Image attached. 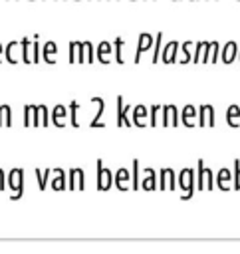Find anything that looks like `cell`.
<instances>
[{
  "instance_id": "1",
  "label": "cell",
  "mask_w": 240,
  "mask_h": 254,
  "mask_svg": "<svg viewBox=\"0 0 240 254\" xmlns=\"http://www.w3.org/2000/svg\"><path fill=\"white\" fill-rule=\"evenodd\" d=\"M6 185L12 190V200H18L24 192V171L22 169H12L6 177Z\"/></svg>"
},
{
  "instance_id": "2",
  "label": "cell",
  "mask_w": 240,
  "mask_h": 254,
  "mask_svg": "<svg viewBox=\"0 0 240 254\" xmlns=\"http://www.w3.org/2000/svg\"><path fill=\"white\" fill-rule=\"evenodd\" d=\"M212 187H214L212 171L204 167L202 159H198V163H196V189L198 190H212Z\"/></svg>"
},
{
  "instance_id": "3",
  "label": "cell",
  "mask_w": 240,
  "mask_h": 254,
  "mask_svg": "<svg viewBox=\"0 0 240 254\" xmlns=\"http://www.w3.org/2000/svg\"><path fill=\"white\" fill-rule=\"evenodd\" d=\"M177 185H180V190H184V194L180 198H190L194 192V171L190 167L182 169L180 175H177Z\"/></svg>"
},
{
  "instance_id": "4",
  "label": "cell",
  "mask_w": 240,
  "mask_h": 254,
  "mask_svg": "<svg viewBox=\"0 0 240 254\" xmlns=\"http://www.w3.org/2000/svg\"><path fill=\"white\" fill-rule=\"evenodd\" d=\"M180 117H179V109L177 105L169 103V105H161V125L163 127H179Z\"/></svg>"
},
{
  "instance_id": "5",
  "label": "cell",
  "mask_w": 240,
  "mask_h": 254,
  "mask_svg": "<svg viewBox=\"0 0 240 254\" xmlns=\"http://www.w3.org/2000/svg\"><path fill=\"white\" fill-rule=\"evenodd\" d=\"M111 185H113V173L101 163V159H97V190H109Z\"/></svg>"
},
{
  "instance_id": "6",
  "label": "cell",
  "mask_w": 240,
  "mask_h": 254,
  "mask_svg": "<svg viewBox=\"0 0 240 254\" xmlns=\"http://www.w3.org/2000/svg\"><path fill=\"white\" fill-rule=\"evenodd\" d=\"M159 189L161 190H175L177 189V173L171 167H163L159 173Z\"/></svg>"
},
{
  "instance_id": "7",
  "label": "cell",
  "mask_w": 240,
  "mask_h": 254,
  "mask_svg": "<svg viewBox=\"0 0 240 254\" xmlns=\"http://www.w3.org/2000/svg\"><path fill=\"white\" fill-rule=\"evenodd\" d=\"M177 54H179V42H177V40H171V42H167V44L161 48L159 60H161L163 64H175Z\"/></svg>"
},
{
  "instance_id": "8",
  "label": "cell",
  "mask_w": 240,
  "mask_h": 254,
  "mask_svg": "<svg viewBox=\"0 0 240 254\" xmlns=\"http://www.w3.org/2000/svg\"><path fill=\"white\" fill-rule=\"evenodd\" d=\"M198 125L200 127H214V107L210 103H202L198 107Z\"/></svg>"
},
{
  "instance_id": "9",
  "label": "cell",
  "mask_w": 240,
  "mask_h": 254,
  "mask_svg": "<svg viewBox=\"0 0 240 254\" xmlns=\"http://www.w3.org/2000/svg\"><path fill=\"white\" fill-rule=\"evenodd\" d=\"M218 54H220V46H218V42H206L204 44V48H202V56H200V62L202 64H214L216 62V58H218Z\"/></svg>"
},
{
  "instance_id": "10",
  "label": "cell",
  "mask_w": 240,
  "mask_h": 254,
  "mask_svg": "<svg viewBox=\"0 0 240 254\" xmlns=\"http://www.w3.org/2000/svg\"><path fill=\"white\" fill-rule=\"evenodd\" d=\"M129 111H131V107L123 103L121 95H117V125L133 127V119H129Z\"/></svg>"
},
{
  "instance_id": "11",
  "label": "cell",
  "mask_w": 240,
  "mask_h": 254,
  "mask_svg": "<svg viewBox=\"0 0 240 254\" xmlns=\"http://www.w3.org/2000/svg\"><path fill=\"white\" fill-rule=\"evenodd\" d=\"M69 190H85V173L81 169H71L69 171Z\"/></svg>"
},
{
  "instance_id": "12",
  "label": "cell",
  "mask_w": 240,
  "mask_h": 254,
  "mask_svg": "<svg viewBox=\"0 0 240 254\" xmlns=\"http://www.w3.org/2000/svg\"><path fill=\"white\" fill-rule=\"evenodd\" d=\"M153 40L155 38L149 32H141L139 34V46H137V52H135V64H139L141 62V56L145 52H149V48H153Z\"/></svg>"
},
{
  "instance_id": "13",
  "label": "cell",
  "mask_w": 240,
  "mask_h": 254,
  "mask_svg": "<svg viewBox=\"0 0 240 254\" xmlns=\"http://www.w3.org/2000/svg\"><path fill=\"white\" fill-rule=\"evenodd\" d=\"M4 56H6V62L8 64H18L22 60V46L20 42H10L6 48H4Z\"/></svg>"
},
{
  "instance_id": "14",
  "label": "cell",
  "mask_w": 240,
  "mask_h": 254,
  "mask_svg": "<svg viewBox=\"0 0 240 254\" xmlns=\"http://www.w3.org/2000/svg\"><path fill=\"white\" fill-rule=\"evenodd\" d=\"M24 125L26 127H40V109L38 105L24 107Z\"/></svg>"
},
{
  "instance_id": "15",
  "label": "cell",
  "mask_w": 240,
  "mask_h": 254,
  "mask_svg": "<svg viewBox=\"0 0 240 254\" xmlns=\"http://www.w3.org/2000/svg\"><path fill=\"white\" fill-rule=\"evenodd\" d=\"M236 56H238V46H236V42H226L224 44V48H220V60L224 62V64H232L234 60H236Z\"/></svg>"
},
{
  "instance_id": "16",
  "label": "cell",
  "mask_w": 240,
  "mask_h": 254,
  "mask_svg": "<svg viewBox=\"0 0 240 254\" xmlns=\"http://www.w3.org/2000/svg\"><path fill=\"white\" fill-rule=\"evenodd\" d=\"M50 179H52V189H54V190H65V187H67V177H65L63 169H54L52 175H50Z\"/></svg>"
},
{
  "instance_id": "17",
  "label": "cell",
  "mask_w": 240,
  "mask_h": 254,
  "mask_svg": "<svg viewBox=\"0 0 240 254\" xmlns=\"http://www.w3.org/2000/svg\"><path fill=\"white\" fill-rule=\"evenodd\" d=\"M139 187L143 190H157L159 189V183H157V175L153 169H145V177L139 181Z\"/></svg>"
},
{
  "instance_id": "18",
  "label": "cell",
  "mask_w": 240,
  "mask_h": 254,
  "mask_svg": "<svg viewBox=\"0 0 240 254\" xmlns=\"http://www.w3.org/2000/svg\"><path fill=\"white\" fill-rule=\"evenodd\" d=\"M85 64V56H83V46L81 42H69V64Z\"/></svg>"
},
{
  "instance_id": "19",
  "label": "cell",
  "mask_w": 240,
  "mask_h": 254,
  "mask_svg": "<svg viewBox=\"0 0 240 254\" xmlns=\"http://www.w3.org/2000/svg\"><path fill=\"white\" fill-rule=\"evenodd\" d=\"M214 183L218 185V189L220 190H230V183H232V173L226 169V167H222L218 173H216V179H214Z\"/></svg>"
},
{
  "instance_id": "20",
  "label": "cell",
  "mask_w": 240,
  "mask_h": 254,
  "mask_svg": "<svg viewBox=\"0 0 240 254\" xmlns=\"http://www.w3.org/2000/svg\"><path fill=\"white\" fill-rule=\"evenodd\" d=\"M131 111H133V125L135 127H145V119L149 117V109L139 103V105L131 107Z\"/></svg>"
},
{
  "instance_id": "21",
  "label": "cell",
  "mask_w": 240,
  "mask_h": 254,
  "mask_svg": "<svg viewBox=\"0 0 240 254\" xmlns=\"http://www.w3.org/2000/svg\"><path fill=\"white\" fill-rule=\"evenodd\" d=\"M65 117H67V111H65V105H56L54 111H50V119L54 121L56 127H65Z\"/></svg>"
},
{
  "instance_id": "22",
  "label": "cell",
  "mask_w": 240,
  "mask_h": 254,
  "mask_svg": "<svg viewBox=\"0 0 240 254\" xmlns=\"http://www.w3.org/2000/svg\"><path fill=\"white\" fill-rule=\"evenodd\" d=\"M111 52H113V44H111V42H101V44L95 48V58H97L101 64H109Z\"/></svg>"
},
{
  "instance_id": "23",
  "label": "cell",
  "mask_w": 240,
  "mask_h": 254,
  "mask_svg": "<svg viewBox=\"0 0 240 254\" xmlns=\"http://www.w3.org/2000/svg\"><path fill=\"white\" fill-rule=\"evenodd\" d=\"M180 121L184 123V127H196V107L184 105V109L180 113Z\"/></svg>"
},
{
  "instance_id": "24",
  "label": "cell",
  "mask_w": 240,
  "mask_h": 254,
  "mask_svg": "<svg viewBox=\"0 0 240 254\" xmlns=\"http://www.w3.org/2000/svg\"><path fill=\"white\" fill-rule=\"evenodd\" d=\"M56 54H58V44L56 42H46L42 48V60L46 64H56Z\"/></svg>"
},
{
  "instance_id": "25",
  "label": "cell",
  "mask_w": 240,
  "mask_h": 254,
  "mask_svg": "<svg viewBox=\"0 0 240 254\" xmlns=\"http://www.w3.org/2000/svg\"><path fill=\"white\" fill-rule=\"evenodd\" d=\"M129 181H131V175H129V171H127L125 167H123V169H119V171H117V175H113V183L117 185V189H119V190H127Z\"/></svg>"
},
{
  "instance_id": "26",
  "label": "cell",
  "mask_w": 240,
  "mask_h": 254,
  "mask_svg": "<svg viewBox=\"0 0 240 254\" xmlns=\"http://www.w3.org/2000/svg\"><path fill=\"white\" fill-rule=\"evenodd\" d=\"M226 121H228L230 127H240V105L232 103L226 109Z\"/></svg>"
},
{
  "instance_id": "27",
  "label": "cell",
  "mask_w": 240,
  "mask_h": 254,
  "mask_svg": "<svg viewBox=\"0 0 240 254\" xmlns=\"http://www.w3.org/2000/svg\"><path fill=\"white\" fill-rule=\"evenodd\" d=\"M91 103H95V105H97V111H95V117L91 119L89 127H101V125H99V121H101V115H103V111H105V101H103L101 97H91Z\"/></svg>"
},
{
  "instance_id": "28",
  "label": "cell",
  "mask_w": 240,
  "mask_h": 254,
  "mask_svg": "<svg viewBox=\"0 0 240 254\" xmlns=\"http://www.w3.org/2000/svg\"><path fill=\"white\" fill-rule=\"evenodd\" d=\"M32 42H34V36L32 38H22L20 46H22V62L24 64H32Z\"/></svg>"
},
{
  "instance_id": "29",
  "label": "cell",
  "mask_w": 240,
  "mask_h": 254,
  "mask_svg": "<svg viewBox=\"0 0 240 254\" xmlns=\"http://www.w3.org/2000/svg\"><path fill=\"white\" fill-rule=\"evenodd\" d=\"M192 42H184L182 46H180V56H177V60L175 62H179V64H188V60L192 58Z\"/></svg>"
},
{
  "instance_id": "30",
  "label": "cell",
  "mask_w": 240,
  "mask_h": 254,
  "mask_svg": "<svg viewBox=\"0 0 240 254\" xmlns=\"http://www.w3.org/2000/svg\"><path fill=\"white\" fill-rule=\"evenodd\" d=\"M0 127H12V109L10 105H0Z\"/></svg>"
},
{
  "instance_id": "31",
  "label": "cell",
  "mask_w": 240,
  "mask_h": 254,
  "mask_svg": "<svg viewBox=\"0 0 240 254\" xmlns=\"http://www.w3.org/2000/svg\"><path fill=\"white\" fill-rule=\"evenodd\" d=\"M50 175H52V169H46V171L36 169V181H38V185H40V190H46L48 181H50Z\"/></svg>"
},
{
  "instance_id": "32",
  "label": "cell",
  "mask_w": 240,
  "mask_h": 254,
  "mask_svg": "<svg viewBox=\"0 0 240 254\" xmlns=\"http://www.w3.org/2000/svg\"><path fill=\"white\" fill-rule=\"evenodd\" d=\"M161 48H163V32H157V36H155V40H153V64L159 62Z\"/></svg>"
},
{
  "instance_id": "33",
  "label": "cell",
  "mask_w": 240,
  "mask_h": 254,
  "mask_svg": "<svg viewBox=\"0 0 240 254\" xmlns=\"http://www.w3.org/2000/svg\"><path fill=\"white\" fill-rule=\"evenodd\" d=\"M111 44H113V50H115V60H117V64H125V62H123V54H121V52H123V44H125V38L117 36V38H115Z\"/></svg>"
},
{
  "instance_id": "34",
  "label": "cell",
  "mask_w": 240,
  "mask_h": 254,
  "mask_svg": "<svg viewBox=\"0 0 240 254\" xmlns=\"http://www.w3.org/2000/svg\"><path fill=\"white\" fill-rule=\"evenodd\" d=\"M81 46H83V56H85V64H93V60H95V48H93V44L91 42H81Z\"/></svg>"
},
{
  "instance_id": "35",
  "label": "cell",
  "mask_w": 240,
  "mask_h": 254,
  "mask_svg": "<svg viewBox=\"0 0 240 254\" xmlns=\"http://www.w3.org/2000/svg\"><path fill=\"white\" fill-rule=\"evenodd\" d=\"M38 40H40V34H34V42H32V64H40V60H42V50L38 46Z\"/></svg>"
},
{
  "instance_id": "36",
  "label": "cell",
  "mask_w": 240,
  "mask_h": 254,
  "mask_svg": "<svg viewBox=\"0 0 240 254\" xmlns=\"http://www.w3.org/2000/svg\"><path fill=\"white\" fill-rule=\"evenodd\" d=\"M149 123L151 127H157L161 123V105H153L149 109Z\"/></svg>"
},
{
  "instance_id": "37",
  "label": "cell",
  "mask_w": 240,
  "mask_h": 254,
  "mask_svg": "<svg viewBox=\"0 0 240 254\" xmlns=\"http://www.w3.org/2000/svg\"><path fill=\"white\" fill-rule=\"evenodd\" d=\"M38 109H40V127H48V125L52 123V119H50V109H48L46 105H38Z\"/></svg>"
},
{
  "instance_id": "38",
  "label": "cell",
  "mask_w": 240,
  "mask_h": 254,
  "mask_svg": "<svg viewBox=\"0 0 240 254\" xmlns=\"http://www.w3.org/2000/svg\"><path fill=\"white\" fill-rule=\"evenodd\" d=\"M77 109H79V103H77V101H71V103H69V121H71V127H79Z\"/></svg>"
},
{
  "instance_id": "39",
  "label": "cell",
  "mask_w": 240,
  "mask_h": 254,
  "mask_svg": "<svg viewBox=\"0 0 240 254\" xmlns=\"http://www.w3.org/2000/svg\"><path fill=\"white\" fill-rule=\"evenodd\" d=\"M131 185H133V190L139 189V161L133 159V175H131Z\"/></svg>"
},
{
  "instance_id": "40",
  "label": "cell",
  "mask_w": 240,
  "mask_h": 254,
  "mask_svg": "<svg viewBox=\"0 0 240 254\" xmlns=\"http://www.w3.org/2000/svg\"><path fill=\"white\" fill-rule=\"evenodd\" d=\"M204 40H200V42H196V48H194V52H192V64H198L200 62V56H202V48H204Z\"/></svg>"
},
{
  "instance_id": "41",
  "label": "cell",
  "mask_w": 240,
  "mask_h": 254,
  "mask_svg": "<svg viewBox=\"0 0 240 254\" xmlns=\"http://www.w3.org/2000/svg\"><path fill=\"white\" fill-rule=\"evenodd\" d=\"M232 179H234L236 190H240V159H234V175H232Z\"/></svg>"
},
{
  "instance_id": "42",
  "label": "cell",
  "mask_w": 240,
  "mask_h": 254,
  "mask_svg": "<svg viewBox=\"0 0 240 254\" xmlns=\"http://www.w3.org/2000/svg\"><path fill=\"white\" fill-rule=\"evenodd\" d=\"M0 190H6V173L0 169Z\"/></svg>"
},
{
  "instance_id": "43",
  "label": "cell",
  "mask_w": 240,
  "mask_h": 254,
  "mask_svg": "<svg viewBox=\"0 0 240 254\" xmlns=\"http://www.w3.org/2000/svg\"><path fill=\"white\" fill-rule=\"evenodd\" d=\"M2 56H4V46L0 44V58H2Z\"/></svg>"
},
{
  "instance_id": "44",
  "label": "cell",
  "mask_w": 240,
  "mask_h": 254,
  "mask_svg": "<svg viewBox=\"0 0 240 254\" xmlns=\"http://www.w3.org/2000/svg\"><path fill=\"white\" fill-rule=\"evenodd\" d=\"M238 60H240V48H238Z\"/></svg>"
}]
</instances>
